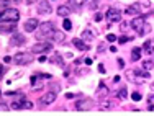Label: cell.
I'll return each instance as SVG.
<instances>
[{"mask_svg": "<svg viewBox=\"0 0 154 116\" xmlns=\"http://www.w3.org/2000/svg\"><path fill=\"white\" fill-rule=\"evenodd\" d=\"M20 20V12L17 8H5L0 12V21L3 23H17Z\"/></svg>", "mask_w": 154, "mask_h": 116, "instance_id": "6da1fadb", "label": "cell"}, {"mask_svg": "<svg viewBox=\"0 0 154 116\" xmlns=\"http://www.w3.org/2000/svg\"><path fill=\"white\" fill-rule=\"evenodd\" d=\"M131 28H133V30H136L141 36L143 34H148L149 31H151V26L146 23L143 16H136V18H134V20L131 21Z\"/></svg>", "mask_w": 154, "mask_h": 116, "instance_id": "7a4b0ae2", "label": "cell"}, {"mask_svg": "<svg viewBox=\"0 0 154 116\" xmlns=\"http://www.w3.org/2000/svg\"><path fill=\"white\" fill-rule=\"evenodd\" d=\"M12 62L18 64V66H26V64L33 62V57H31V54H28V52H18L13 56Z\"/></svg>", "mask_w": 154, "mask_h": 116, "instance_id": "3957f363", "label": "cell"}, {"mask_svg": "<svg viewBox=\"0 0 154 116\" xmlns=\"http://www.w3.org/2000/svg\"><path fill=\"white\" fill-rule=\"evenodd\" d=\"M105 18H107L108 23H118V21H122V12L118 8H115V7H112V8L107 10Z\"/></svg>", "mask_w": 154, "mask_h": 116, "instance_id": "277c9868", "label": "cell"}, {"mask_svg": "<svg viewBox=\"0 0 154 116\" xmlns=\"http://www.w3.org/2000/svg\"><path fill=\"white\" fill-rule=\"evenodd\" d=\"M92 106H94V101L90 100V98L79 100V101L75 103V110H79V111H89Z\"/></svg>", "mask_w": 154, "mask_h": 116, "instance_id": "5b68a950", "label": "cell"}, {"mask_svg": "<svg viewBox=\"0 0 154 116\" xmlns=\"http://www.w3.org/2000/svg\"><path fill=\"white\" fill-rule=\"evenodd\" d=\"M51 48H53V46H51V43H36V44L31 48V52L43 54V52H46V51H49Z\"/></svg>", "mask_w": 154, "mask_h": 116, "instance_id": "8992f818", "label": "cell"}, {"mask_svg": "<svg viewBox=\"0 0 154 116\" xmlns=\"http://www.w3.org/2000/svg\"><path fill=\"white\" fill-rule=\"evenodd\" d=\"M54 30V25L51 23V21H45V23L39 25V31H41V34H39V38H45V36H49V33Z\"/></svg>", "mask_w": 154, "mask_h": 116, "instance_id": "52a82bcc", "label": "cell"}, {"mask_svg": "<svg viewBox=\"0 0 154 116\" xmlns=\"http://www.w3.org/2000/svg\"><path fill=\"white\" fill-rule=\"evenodd\" d=\"M38 15H48V13H51V3L48 2V0H43V2L38 3Z\"/></svg>", "mask_w": 154, "mask_h": 116, "instance_id": "ba28073f", "label": "cell"}, {"mask_svg": "<svg viewBox=\"0 0 154 116\" xmlns=\"http://www.w3.org/2000/svg\"><path fill=\"white\" fill-rule=\"evenodd\" d=\"M141 7H143V3H133V5H130L126 10H125V13H126L128 16L130 15H138V13H141Z\"/></svg>", "mask_w": 154, "mask_h": 116, "instance_id": "9c48e42d", "label": "cell"}, {"mask_svg": "<svg viewBox=\"0 0 154 116\" xmlns=\"http://www.w3.org/2000/svg\"><path fill=\"white\" fill-rule=\"evenodd\" d=\"M38 26H39V23H38V20H35V18H30V20L25 21V31H26V33L35 31Z\"/></svg>", "mask_w": 154, "mask_h": 116, "instance_id": "30bf717a", "label": "cell"}, {"mask_svg": "<svg viewBox=\"0 0 154 116\" xmlns=\"http://www.w3.org/2000/svg\"><path fill=\"white\" fill-rule=\"evenodd\" d=\"M48 38H51V41H56V43H61V41H64V38H66V34L62 33V31H57V30H53L49 33V36Z\"/></svg>", "mask_w": 154, "mask_h": 116, "instance_id": "8fae6325", "label": "cell"}, {"mask_svg": "<svg viewBox=\"0 0 154 116\" xmlns=\"http://www.w3.org/2000/svg\"><path fill=\"white\" fill-rule=\"evenodd\" d=\"M56 100V92H49V93H46L45 97H41V105H51L53 101Z\"/></svg>", "mask_w": 154, "mask_h": 116, "instance_id": "7c38bea8", "label": "cell"}, {"mask_svg": "<svg viewBox=\"0 0 154 116\" xmlns=\"http://www.w3.org/2000/svg\"><path fill=\"white\" fill-rule=\"evenodd\" d=\"M72 44L75 46L79 51H87L89 49V46H87V43L84 41V39H80V38H74V41H72Z\"/></svg>", "mask_w": 154, "mask_h": 116, "instance_id": "4fadbf2b", "label": "cell"}, {"mask_svg": "<svg viewBox=\"0 0 154 116\" xmlns=\"http://www.w3.org/2000/svg\"><path fill=\"white\" fill-rule=\"evenodd\" d=\"M56 13L59 16H62V18H67V15L71 13V8H69L67 5H59V7H57V10H56Z\"/></svg>", "mask_w": 154, "mask_h": 116, "instance_id": "5bb4252c", "label": "cell"}, {"mask_svg": "<svg viewBox=\"0 0 154 116\" xmlns=\"http://www.w3.org/2000/svg\"><path fill=\"white\" fill-rule=\"evenodd\" d=\"M23 100L25 98H17L12 101V105H10V108L12 110H23Z\"/></svg>", "mask_w": 154, "mask_h": 116, "instance_id": "9a60e30c", "label": "cell"}, {"mask_svg": "<svg viewBox=\"0 0 154 116\" xmlns=\"http://www.w3.org/2000/svg\"><path fill=\"white\" fill-rule=\"evenodd\" d=\"M143 51L148 54H152L154 52V41H146L144 44H143Z\"/></svg>", "mask_w": 154, "mask_h": 116, "instance_id": "2e32d148", "label": "cell"}, {"mask_svg": "<svg viewBox=\"0 0 154 116\" xmlns=\"http://www.w3.org/2000/svg\"><path fill=\"white\" fill-rule=\"evenodd\" d=\"M116 106V101H102L100 103V110H110V108H115Z\"/></svg>", "mask_w": 154, "mask_h": 116, "instance_id": "e0dca14e", "label": "cell"}, {"mask_svg": "<svg viewBox=\"0 0 154 116\" xmlns=\"http://www.w3.org/2000/svg\"><path fill=\"white\" fill-rule=\"evenodd\" d=\"M94 30H84V33H82V39L84 41H92L94 39Z\"/></svg>", "mask_w": 154, "mask_h": 116, "instance_id": "ac0fdd59", "label": "cell"}, {"mask_svg": "<svg viewBox=\"0 0 154 116\" xmlns=\"http://www.w3.org/2000/svg\"><path fill=\"white\" fill-rule=\"evenodd\" d=\"M141 57V48H133L131 51V61H139Z\"/></svg>", "mask_w": 154, "mask_h": 116, "instance_id": "d6986e66", "label": "cell"}, {"mask_svg": "<svg viewBox=\"0 0 154 116\" xmlns=\"http://www.w3.org/2000/svg\"><path fill=\"white\" fill-rule=\"evenodd\" d=\"M15 31V23H10L7 26H0V33H12Z\"/></svg>", "mask_w": 154, "mask_h": 116, "instance_id": "ffe728a7", "label": "cell"}, {"mask_svg": "<svg viewBox=\"0 0 154 116\" xmlns=\"http://www.w3.org/2000/svg\"><path fill=\"white\" fill-rule=\"evenodd\" d=\"M105 95H108V88L103 83H100V88L97 90V97H105Z\"/></svg>", "mask_w": 154, "mask_h": 116, "instance_id": "44dd1931", "label": "cell"}, {"mask_svg": "<svg viewBox=\"0 0 154 116\" xmlns=\"http://www.w3.org/2000/svg\"><path fill=\"white\" fill-rule=\"evenodd\" d=\"M143 69H144V70L154 69V61H144V62H143Z\"/></svg>", "mask_w": 154, "mask_h": 116, "instance_id": "7402d4cb", "label": "cell"}, {"mask_svg": "<svg viewBox=\"0 0 154 116\" xmlns=\"http://www.w3.org/2000/svg\"><path fill=\"white\" fill-rule=\"evenodd\" d=\"M51 62H53V64H57V66H61V67H64V62L61 61V56H57V54L53 57V59H51Z\"/></svg>", "mask_w": 154, "mask_h": 116, "instance_id": "603a6c76", "label": "cell"}, {"mask_svg": "<svg viewBox=\"0 0 154 116\" xmlns=\"http://www.w3.org/2000/svg\"><path fill=\"white\" fill-rule=\"evenodd\" d=\"M62 26H64V30H66V31L72 30V23H71V20H67V18H64V21H62Z\"/></svg>", "mask_w": 154, "mask_h": 116, "instance_id": "cb8c5ba5", "label": "cell"}, {"mask_svg": "<svg viewBox=\"0 0 154 116\" xmlns=\"http://www.w3.org/2000/svg\"><path fill=\"white\" fill-rule=\"evenodd\" d=\"M25 108H26V110H30V108H33V103H31L30 100H26V98L23 100V110H25Z\"/></svg>", "mask_w": 154, "mask_h": 116, "instance_id": "d4e9b609", "label": "cell"}, {"mask_svg": "<svg viewBox=\"0 0 154 116\" xmlns=\"http://www.w3.org/2000/svg\"><path fill=\"white\" fill-rule=\"evenodd\" d=\"M120 28H122V31H126L128 28H131V23H122V25H120Z\"/></svg>", "mask_w": 154, "mask_h": 116, "instance_id": "484cf974", "label": "cell"}, {"mask_svg": "<svg viewBox=\"0 0 154 116\" xmlns=\"http://www.w3.org/2000/svg\"><path fill=\"white\" fill-rule=\"evenodd\" d=\"M118 97H120V98H126V88H122V90H120V93H118Z\"/></svg>", "mask_w": 154, "mask_h": 116, "instance_id": "4316f807", "label": "cell"}, {"mask_svg": "<svg viewBox=\"0 0 154 116\" xmlns=\"http://www.w3.org/2000/svg\"><path fill=\"white\" fill-rule=\"evenodd\" d=\"M131 98H133L134 101H139V100H141V95H139V93H138V92H134V93H133V95H131Z\"/></svg>", "mask_w": 154, "mask_h": 116, "instance_id": "83f0119b", "label": "cell"}, {"mask_svg": "<svg viewBox=\"0 0 154 116\" xmlns=\"http://www.w3.org/2000/svg\"><path fill=\"white\" fill-rule=\"evenodd\" d=\"M8 110H10V106H8V105L0 103V111H8Z\"/></svg>", "mask_w": 154, "mask_h": 116, "instance_id": "f1b7e54d", "label": "cell"}, {"mask_svg": "<svg viewBox=\"0 0 154 116\" xmlns=\"http://www.w3.org/2000/svg\"><path fill=\"white\" fill-rule=\"evenodd\" d=\"M72 2H74V3H75V5H77V7H82V5H84V3H85V2H87V0H72Z\"/></svg>", "mask_w": 154, "mask_h": 116, "instance_id": "f546056e", "label": "cell"}, {"mask_svg": "<svg viewBox=\"0 0 154 116\" xmlns=\"http://www.w3.org/2000/svg\"><path fill=\"white\" fill-rule=\"evenodd\" d=\"M116 39V36L115 34H107V41H110V43H113Z\"/></svg>", "mask_w": 154, "mask_h": 116, "instance_id": "4dcf8cb0", "label": "cell"}, {"mask_svg": "<svg viewBox=\"0 0 154 116\" xmlns=\"http://www.w3.org/2000/svg\"><path fill=\"white\" fill-rule=\"evenodd\" d=\"M82 61H84V62H85V64H89V66H90V64L94 62V61H92V57H84Z\"/></svg>", "mask_w": 154, "mask_h": 116, "instance_id": "1f68e13d", "label": "cell"}, {"mask_svg": "<svg viewBox=\"0 0 154 116\" xmlns=\"http://www.w3.org/2000/svg\"><path fill=\"white\" fill-rule=\"evenodd\" d=\"M128 39H130L128 36H122V38H120V44H125V43H126Z\"/></svg>", "mask_w": 154, "mask_h": 116, "instance_id": "d6a6232c", "label": "cell"}, {"mask_svg": "<svg viewBox=\"0 0 154 116\" xmlns=\"http://www.w3.org/2000/svg\"><path fill=\"white\" fill-rule=\"evenodd\" d=\"M118 66H120V67H122V69L125 67V61L122 59V57H120V59H118Z\"/></svg>", "mask_w": 154, "mask_h": 116, "instance_id": "836d02e7", "label": "cell"}, {"mask_svg": "<svg viewBox=\"0 0 154 116\" xmlns=\"http://www.w3.org/2000/svg\"><path fill=\"white\" fill-rule=\"evenodd\" d=\"M98 70H100L102 74H105V67H103V64H100V66H98Z\"/></svg>", "mask_w": 154, "mask_h": 116, "instance_id": "e575fe53", "label": "cell"}, {"mask_svg": "<svg viewBox=\"0 0 154 116\" xmlns=\"http://www.w3.org/2000/svg\"><path fill=\"white\" fill-rule=\"evenodd\" d=\"M102 20V13H97V15H95V21H100Z\"/></svg>", "mask_w": 154, "mask_h": 116, "instance_id": "d590c367", "label": "cell"}, {"mask_svg": "<svg viewBox=\"0 0 154 116\" xmlns=\"http://www.w3.org/2000/svg\"><path fill=\"white\" fill-rule=\"evenodd\" d=\"M103 49H105V46H103V44H98V49H97V52H102Z\"/></svg>", "mask_w": 154, "mask_h": 116, "instance_id": "8d00e7d4", "label": "cell"}, {"mask_svg": "<svg viewBox=\"0 0 154 116\" xmlns=\"http://www.w3.org/2000/svg\"><path fill=\"white\" fill-rule=\"evenodd\" d=\"M2 77H3V67L0 66V80H2Z\"/></svg>", "mask_w": 154, "mask_h": 116, "instance_id": "74e56055", "label": "cell"}, {"mask_svg": "<svg viewBox=\"0 0 154 116\" xmlns=\"http://www.w3.org/2000/svg\"><path fill=\"white\" fill-rule=\"evenodd\" d=\"M46 61H48V59H46L45 56H41V57H39V62H46Z\"/></svg>", "mask_w": 154, "mask_h": 116, "instance_id": "f35d334b", "label": "cell"}, {"mask_svg": "<svg viewBox=\"0 0 154 116\" xmlns=\"http://www.w3.org/2000/svg\"><path fill=\"white\" fill-rule=\"evenodd\" d=\"M26 2H28V3H33V2H36V0H26Z\"/></svg>", "mask_w": 154, "mask_h": 116, "instance_id": "ab89813d", "label": "cell"}, {"mask_svg": "<svg viewBox=\"0 0 154 116\" xmlns=\"http://www.w3.org/2000/svg\"><path fill=\"white\" fill-rule=\"evenodd\" d=\"M13 2H21V0H13Z\"/></svg>", "mask_w": 154, "mask_h": 116, "instance_id": "60d3db41", "label": "cell"}, {"mask_svg": "<svg viewBox=\"0 0 154 116\" xmlns=\"http://www.w3.org/2000/svg\"><path fill=\"white\" fill-rule=\"evenodd\" d=\"M0 95H2V92H0Z\"/></svg>", "mask_w": 154, "mask_h": 116, "instance_id": "b9f144b4", "label": "cell"}, {"mask_svg": "<svg viewBox=\"0 0 154 116\" xmlns=\"http://www.w3.org/2000/svg\"><path fill=\"white\" fill-rule=\"evenodd\" d=\"M152 41H154V39H152Z\"/></svg>", "mask_w": 154, "mask_h": 116, "instance_id": "7bdbcfd3", "label": "cell"}]
</instances>
